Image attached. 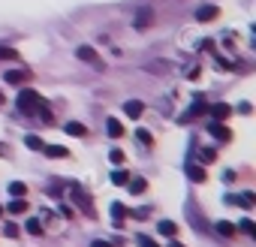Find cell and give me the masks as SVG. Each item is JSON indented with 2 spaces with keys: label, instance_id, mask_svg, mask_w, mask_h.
Instances as JSON below:
<instances>
[{
  "label": "cell",
  "instance_id": "cell-1",
  "mask_svg": "<svg viewBox=\"0 0 256 247\" xmlns=\"http://www.w3.org/2000/svg\"><path fill=\"white\" fill-rule=\"evenodd\" d=\"M18 108H22V114H36V112L42 108L40 94H36L34 88H24V90L18 94Z\"/></svg>",
  "mask_w": 256,
  "mask_h": 247
},
{
  "label": "cell",
  "instance_id": "cell-2",
  "mask_svg": "<svg viewBox=\"0 0 256 247\" xmlns=\"http://www.w3.org/2000/svg\"><path fill=\"white\" fill-rule=\"evenodd\" d=\"M76 58H78V60H84V64H90L94 70H106V64L100 60L96 48H90V46H78V48H76Z\"/></svg>",
  "mask_w": 256,
  "mask_h": 247
},
{
  "label": "cell",
  "instance_id": "cell-3",
  "mask_svg": "<svg viewBox=\"0 0 256 247\" xmlns=\"http://www.w3.org/2000/svg\"><path fill=\"white\" fill-rule=\"evenodd\" d=\"M70 196L76 199V205H78V208H82L84 214H94V208H90V199L84 196V190H82L78 184H72V187H70Z\"/></svg>",
  "mask_w": 256,
  "mask_h": 247
},
{
  "label": "cell",
  "instance_id": "cell-4",
  "mask_svg": "<svg viewBox=\"0 0 256 247\" xmlns=\"http://www.w3.org/2000/svg\"><path fill=\"white\" fill-rule=\"evenodd\" d=\"M30 78V72H24V70H10V72H4V82L6 84H24Z\"/></svg>",
  "mask_w": 256,
  "mask_h": 247
},
{
  "label": "cell",
  "instance_id": "cell-5",
  "mask_svg": "<svg viewBox=\"0 0 256 247\" xmlns=\"http://www.w3.org/2000/svg\"><path fill=\"white\" fill-rule=\"evenodd\" d=\"M208 114H211L214 120H226V118L232 114V106H229V102H217V106L208 108Z\"/></svg>",
  "mask_w": 256,
  "mask_h": 247
},
{
  "label": "cell",
  "instance_id": "cell-6",
  "mask_svg": "<svg viewBox=\"0 0 256 247\" xmlns=\"http://www.w3.org/2000/svg\"><path fill=\"white\" fill-rule=\"evenodd\" d=\"M208 133H211V136H214L217 142H226V139L232 136V133H229V130L223 127V124H220V120H211V124H208Z\"/></svg>",
  "mask_w": 256,
  "mask_h": 247
},
{
  "label": "cell",
  "instance_id": "cell-7",
  "mask_svg": "<svg viewBox=\"0 0 256 247\" xmlns=\"http://www.w3.org/2000/svg\"><path fill=\"white\" fill-rule=\"evenodd\" d=\"M142 112H145V106H142L139 100H126V102H124V114H126V118H139Z\"/></svg>",
  "mask_w": 256,
  "mask_h": 247
},
{
  "label": "cell",
  "instance_id": "cell-8",
  "mask_svg": "<svg viewBox=\"0 0 256 247\" xmlns=\"http://www.w3.org/2000/svg\"><path fill=\"white\" fill-rule=\"evenodd\" d=\"M28 208H30V205H28V199H24V196H12V202L6 205V211H10V214H24Z\"/></svg>",
  "mask_w": 256,
  "mask_h": 247
},
{
  "label": "cell",
  "instance_id": "cell-9",
  "mask_svg": "<svg viewBox=\"0 0 256 247\" xmlns=\"http://www.w3.org/2000/svg\"><path fill=\"white\" fill-rule=\"evenodd\" d=\"M42 151H46L52 160H64V157H70V151H66L64 145H42Z\"/></svg>",
  "mask_w": 256,
  "mask_h": 247
},
{
  "label": "cell",
  "instance_id": "cell-10",
  "mask_svg": "<svg viewBox=\"0 0 256 247\" xmlns=\"http://www.w3.org/2000/svg\"><path fill=\"white\" fill-rule=\"evenodd\" d=\"M217 16H220V10H217V6H202V10L196 12V22H214Z\"/></svg>",
  "mask_w": 256,
  "mask_h": 247
},
{
  "label": "cell",
  "instance_id": "cell-11",
  "mask_svg": "<svg viewBox=\"0 0 256 247\" xmlns=\"http://www.w3.org/2000/svg\"><path fill=\"white\" fill-rule=\"evenodd\" d=\"M106 133H108L112 139H120V136H124V127H120V120L108 118V120H106Z\"/></svg>",
  "mask_w": 256,
  "mask_h": 247
},
{
  "label": "cell",
  "instance_id": "cell-12",
  "mask_svg": "<svg viewBox=\"0 0 256 247\" xmlns=\"http://www.w3.org/2000/svg\"><path fill=\"white\" fill-rule=\"evenodd\" d=\"M66 133L76 136V139H82V136L88 133V127H84V124H78V120H70V124H66Z\"/></svg>",
  "mask_w": 256,
  "mask_h": 247
},
{
  "label": "cell",
  "instance_id": "cell-13",
  "mask_svg": "<svg viewBox=\"0 0 256 247\" xmlns=\"http://www.w3.org/2000/svg\"><path fill=\"white\" fill-rule=\"evenodd\" d=\"M187 175L193 178V181H205L208 175H205V169L202 166H196V163H187Z\"/></svg>",
  "mask_w": 256,
  "mask_h": 247
},
{
  "label": "cell",
  "instance_id": "cell-14",
  "mask_svg": "<svg viewBox=\"0 0 256 247\" xmlns=\"http://www.w3.org/2000/svg\"><path fill=\"white\" fill-rule=\"evenodd\" d=\"M154 22V16H151V10H139V16H136V28H148Z\"/></svg>",
  "mask_w": 256,
  "mask_h": 247
},
{
  "label": "cell",
  "instance_id": "cell-15",
  "mask_svg": "<svg viewBox=\"0 0 256 247\" xmlns=\"http://www.w3.org/2000/svg\"><path fill=\"white\" fill-rule=\"evenodd\" d=\"M202 112H208V108H205L202 102H196V106H193V108H190L187 114H181V124H187V120H193V118H196V114H202Z\"/></svg>",
  "mask_w": 256,
  "mask_h": 247
},
{
  "label": "cell",
  "instance_id": "cell-16",
  "mask_svg": "<svg viewBox=\"0 0 256 247\" xmlns=\"http://www.w3.org/2000/svg\"><path fill=\"white\" fill-rule=\"evenodd\" d=\"M126 181H130V175H126L124 169H114V172H112V184H118V187H124Z\"/></svg>",
  "mask_w": 256,
  "mask_h": 247
},
{
  "label": "cell",
  "instance_id": "cell-17",
  "mask_svg": "<svg viewBox=\"0 0 256 247\" xmlns=\"http://www.w3.org/2000/svg\"><path fill=\"white\" fill-rule=\"evenodd\" d=\"M160 232H163V235H169V238H175V232H178V226H175L172 220H160Z\"/></svg>",
  "mask_w": 256,
  "mask_h": 247
},
{
  "label": "cell",
  "instance_id": "cell-18",
  "mask_svg": "<svg viewBox=\"0 0 256 247\" xmlns=\"http://www.w3.org/2000/svg\"><path fill=\"white\" fill-rule=\"evenodd\" d=\"M217 232H220L223 238H232V235H235V226L226 223V220H220V223H217Z\"/></svg>",
  "mask_w": 256,
  "mask_h": 247
},
{
  "label": "cell",
  "instance_id": "cell-19",
  "mask_svg": "<svg viewBox=\"0 0 256 247\" xmlns=\"http://www.w3.org/2000/svg\"><path fill=\"white\" fill-rule=\"evenodd\" d=\"M126 184H130V193H145V178H133V181H126Z\"/></svg>",
  "mask_w": 256,
  "mask_h": 247
},
{
  "label": "cell",
  "instance_id": "cell-20",
  "mask_svg": "<svg viewBox=\"0 0 256 247\" xmlns=\"http://www.w3.org/2000/svg\"><path fill=\"white\" fill-rule=\"evenodd\" d=\"M24 145H28L30 151H42V145H46V142H42L40 136H28V139H24Z\"/></svg>",
  "mask_w": 256,
  "mask_h": 247
},
{
  "label": "cell",
  "instance_id": "cell-21",
  "mask_svg": "<svg viewBox=\"0 0 256 247\" xmlns=\"http://www.w3.org/2000/svg\"><path fill=\"white\" fill-rule=\"evenodd\" d=\"M112 217H114V220H124V217H126V208H124L120 202H112Z\"/></svg>",
  "mask_w": 256,
  "mask_h": 247
},
{
  "label": "cell",
  "instance_id": "cell-22",
  "mask_svg": "<svg viewBox=\"0 0 256 247\" xmlns=\"http://www.w3.org/2000/svg\"><path fill=\"white\" fill-rule=\"evenodd\" d=\"M136 244H139V247H160L151 235H136Z\"/></svg>",
  "mask_w": 256,
  "mask_h": 247
},
{
  "label": "cell",
  "instance_id": "cell-23",
  "mask_svg": "<svg viewBox=\"0 0 256 247\" xmlns=\"http://www.w3.org/2000/svg\"><path fill=\"white\" fill-rule=\"evenodd\" d=\"M136 139H139L142 145H148V148L154 145V139H151V133H148V130H136Z\"/></svg>",
  "mask_w": 256,
  "mask_h": 247
},
{
  "label": "cell",
  "instance_id": "cell-24",
  "mask_svg": "<svg viewBox=\"0 0 256 247\" xmlns=\"http://www.w3.org/2000/svg\"><path fill=\"white\" fill-rule=\"evenodd\" d=\"M10 193H12V196H24V193H28V187H24L22 181H12V184H10Z\"/></svg>",
  "mask_w": 256,
  "mask_h": 247
},
{
  "label": "cell",
  "instance_id": "cell-25",
  "mask_svg": "<svg viewBox=\"0 0 256 247\" xmlns=\"http://www.w3.org/2000/svg\"><path fill=\"white\" fill-rule=\"evenodd\" d=\"M28 232H34V235H42V223H40L36 217H30V220H28Z\"/></svg>",
  "mask_w": 256,
  "mask_h": 247
},
{
  "label": "cell",
  "instance_id": "cell-26",
  "mask_svg": "<svg viewBox=\"0 0 256 247\" xmlns=\"http://www.w3.org/2000/svg\"><path fill=\"white\" fill-rule=\"evenodd\" d=\"M0 60H18V54H16L12 48H4V46H0Z\"/></svg>",
  "mask_w": 256,
  "mask_h": 247
},
{
  "label": "cell",
  "instance_id": "cell-27",
  "mask_svg": "<svg viewBox=\"0 0 256 247\" xmlns=\"http://www.w3.org/2000/svg\"><path fill=\"white\" fill-rule=\"evenodd\" d=\"M108 160H112V163H114V166H120V163H124V160H126V157H124V151H118V148H114V151H112V154H108Z\"/></svg>",
  "mask_w": 256,
  "mask_h": 247
},
{
  "label": "cell",
  "instance_id": "cell-28",
  "mask_svg": "<svg viewBox=\"0 0 256 247\" xmlns=\"http://www.w3.org/2000/svg\"><path fill=\"white\" fill-rule=\"evenodd\" d=\"M238 226H241V229H244L247 235H256V226H253V220H241Z\"/></svg>",
  "mask_w": 256,
  "mask_h": 247
},
{
  "label": "cell",
  "instance_id": "cell-29",
  "mask_svg": "<svg viewBox=\"0 0 256 247\" xmlns=\"http://www.w3.org/2000/svg\"><path fill=\"white\" fill-rule=\"evenodd\" d=\"M202 160H205V163L217 160V151H214V148H205V151H202Z\"/></svg>",
  "mask_w": 256,
  "mask_h": 247
},
{
  "label": "cell",
  "instance_id": "cell-30",
  "mask_svg": "<svg viewBox=\"0 0 256 247\" xmlns=\"http://www.w3.org/2000/svg\"><path fill=\"white\" fill-rule=\"evenodd\" d=\"M4 235H6V238H16V235H18V226H12V223L4 226Z\"/></svg>",
  "mask_w": 256,
  "mask_h": 247
},
{
  "label": "cell",
  "instance_id": "cell-31",
  "mask_svg": "<svg viewBox=\"0 0 256 247\" xmlns=\"http://www.w3.org/2000/svg\"><path fill=\"white\" fill-rule=\"evenodd\" d=\"M90 247H112V244H108V241H94Z\"/></svg>",
  "mask_w": 256,
  "mask_h": 247
},
{
  "label": "cell",
  "instance_id": "cell-32",
  "mask_svg": "<svg viewBox=\"0 0 256 247\" xmlns=\"http://www.w3.org/2000/svg\"><path fill=\"white\" fill-rule=\"evenodd\" d=\"M169 247H184V244H178V241H169Z\"/></svg>",
  "mask_w": 256,
  "mask_h": 247
},
{
  "label": "cell",
  "instance_id": "cell-33",
  "mask_svg": "<svg viewBox=\"0 0 256 247\" xmlns=\"http://www.w3.org/2000/svg\"><path fill=\"white\" fill-rule=\"evenodd\" d=\"M0 106H4V94H0Z\"/></svg>",
  "mask_w": 256,
  "mask_h": 247
},
{
  "label": "cell",
  "instance_id": "cell-34",
  "mask_svg": "<svg viewBox=\"0 0 256 247\" xmlns=\"http://www.w3.org/2000/svg\"><path fill=\"white\" fill-rule=\"evenodd\" d=\"M0 214H4V208H0Z\"/></svg>",
  "mask_w": 256,
  "mask_h": 247
}]
</instances>
